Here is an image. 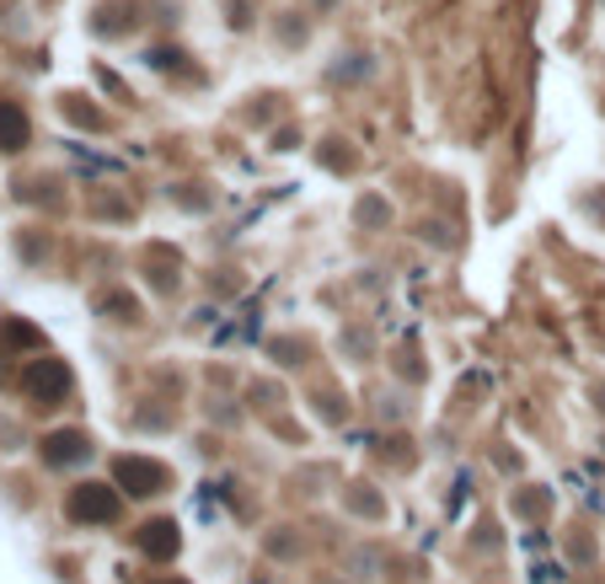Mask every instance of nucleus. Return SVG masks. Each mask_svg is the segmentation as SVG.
I'll return each mask as SVG.
<instances>
[{"instance_id":"obj_1","label":"nucleus","mask_w":605,"mask_h":584,"mask_svg":"<svg viewBox=\"0 0 605 584\" xmlns=\"http://www.w3.org/2000/svg\"><path fill=\"white\" fill-rule=\"evenodd\" d=\"M119 494L108 488V483H81L76 494H70V520H97V526H108V520H119Z\"/></svg>"},{"instance_id":"obj_2","label":"nucleus","mask_w":605,"mask_h":584,"mask_svg":"<svg viewBox=\"0 0 605 584\" xmlns=\"http://www.w3.org/2000/svg\"><path fill=\"white\" fill-rule=\"evenodd\" d=\"M22 386H28V397H38V403H59V397L70 392V371H65L59 360H38V365H28Z\"/></svg>"},{"instance_id":"obj_3","label":"nucleus","mask_w":605,"mask_h":584,"mask_svg":"<svg viewBox=\"0 0 605 584\" xmlns=\"http://www.w3.org/2000/svg\"><path fill=\"white\" fill-rule=\"evenodd\" d=\"M119 483L129 488V494H162L166 488V466L162 461H151V456H123L119 461Z\"/></svg>"},{"instance_id":"obj_4","label":"nucleus","mask_w":605,"mask_h":584,"mask_svg":"<svg viewBox=\"0 0 605 584\" xmlns=\"http://www.w3.org/2000/svg\"><path fill=\"white\" fill-rule=\"evenodd\" d=\"M86 451H91V440L76 434V429H59V434L43 440V461H48V466H70V461H81Z\"/></svg>"},{"instance_id":"obj_5","label":"nucleus","mask_w":605,"mask_h":584,"mask_svg":"<svg viewBox=\"0 0 605 584\" xmlns=\"http://www.w3.org/2000/svg\"><path fill=\"white\" fill-rule=\"evenodd\" d=\"M140 552L156 558V563L177 558V526H172V520H151V526L140 531Z\"/></svg>"},{"instance_id":"obj_6","label":"nucleus","mask_w":605,"mask_h":584,"mask_svg":"<svg viewBox=\"0 0 605 584\" xmlns=\"http://www.w3.org/2000/svg\"><path fill=\"white\" fill-rule=\"evenodd\" d=\"M28 145V113L16 102H0V151H22Z\"/></svg>"}]
</instances>
